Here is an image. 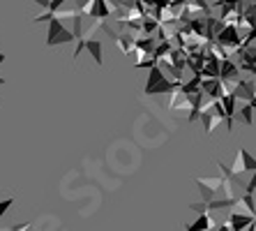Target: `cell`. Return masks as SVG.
<instances>
[{"mask_svg":"<svg viewBox=\"0 0 256 231\" xmlns=\"http://www.w3.org/2000/svg\"><path fill=\"white\" fill-rule=\"evenodd\" d=\"M180 88H182V79H166L164 70L157 62L155 67H150V76L143 92L146 95H171L173 90H180Z\"/></svg>","mask_w":256,"mask_h":231,"instance_id":"1","label":"cell"},{"mask_svg":"<svg viewBox=\"0 0 256 231\" xmlns=\"http://www.w3.org/2000/svg\"><path fill=\"white\" fill-rule=\"evenodd\" d=\"M65 42H76V35H74V30H70V26L54 16L51 24H48L46 44L48 46H58V44H65Z\"/></svg>","mask_w":256,"mask_h":231,"instance_id":"2","label":"cell"},{"mask_svg":"<svg viewBox=\"0 0 256 231\" xmlns=\"http://www.w3.org/2000/svg\"><path fill=\"white\" fill-rule=\"evenodd\" d=\"M76 42H78V46H76V51H74V60L81 56V51L88 49V54L92 56V60H95L97 65L104 62V54H102V42L100 40H95V37H86V40H76Z\"/></svg>","mask_w":256,"mask_h":231,"instance_id":"3","label":"cell"},{"mask_svg":"<svg viewBox=\"0 0 256 231\" xmlns=\"http://www.w3.org/2000/svg\"><path fill=\"white\" fill-rule=\"evenodd\" d=\"M217 44H222V46H228V49H236V46H240V35H238V28H236V24H226V28L224 30L217 32Z\"/></svg>","mask_w":256,"mask_h":231,"instance_id":"4","label":"cell"},{"mask_svg":"<svg viewBox=\"0 0 256 231\" xmlns=\"http://www.w3.org/2000/svg\"><path fill=\"white\" fill-rule=\"evenodd\" d=\"M233 174H244V171H256V160L252 158V152H247L244 148H240L233 162Z\"/></svg>","mask_w":256,"mask_h":231,"instance_id":"5","label":"cell"},{"mask_svg":"<svg viewBox=\"0 0 256 231\" xmlns=\"http://www.w3.org/2000/svg\"><path fill=\"white\" fill-rule=\"evenodd\" d=\"M90 18H100V21H106L111 16V7H108V0H92L88 7H86V12Z\"/></svg>","mask_w":256,"mask_h":231,"instance_id":"6","label":"cell"},{"mask_svg":"<svg viewBox=\"0 0 256 231\" xmlns=\"http://www.w3.org/2000/svg\"><path fill=\"white\" fill-rule=\"evenodd\" d=\"M254 88H256V79H238L236 86H233V95L238 100L250 102V100L254 98Z\"/></svg>","mask_w":256,"mask_h":231,"instance_id":"7","label":"cell"},{"mask_svg":"<svg viewBox=\"0 0 256 231\" xmlns=\"http://www.w3.org/2000/svg\"><path fill=\"white\" fill-rule=\"evenodd\" d=\"M236 95L233 92H224V98H222V104H224V109H226V132L231 134L233 132V118H236Z\"/></svg>","mask_w":256,"mask_h":231,"instance_id":"8","label":"cell"},{"mask_svg":"<svg viewBox=\"0 0 256 231\" xmlns=\"http://www.w3.org/2000/svg\"><path fill=\"white\" fill-rule=\"evenodd\" d=\"M238 76H240V70H238V65H236V60H233L231 56H228V58H224V60H222L220 79H224V81H238Z\"/></svg>","mask_w":256,"mask_h":231,"instance_id":"9","label":"cell"},{"mask_svg":"<svg viewBox=\"0 0 256 231\" xmlns=\"http://www.w3.org/2000/svg\"><path fill=\"white\" fill-rule=\"evenodd\" d=\"M228 222H231V229L233 231H240V229H250L252 224L256 222V215H240V213H231V218H228Z\"/></svg>","mask_w":256,"mask_h":231,"instance_id":"10","label":"cell"},{"mask_svg":"<svg viewBox=\"0 0 256 231\" xmlns=\"http://www.w3.org/2000/svg\"><path fill=\"white\" fill-rule=\"evenodd\" d=\"M190 231H206V229H217V224H212V220H210L208 210L206 213H198V220L194 224H187Z\"/></svg>","mask_w":256,"mask_h":231,"instance_id":"11","label":"cell"},{"mask_svg":"<svg viewBox=\"0 0 256 231\" xmlns=\"http://www.w3.org/2000/svg\"><path fill=\"white\" fill-rule=\"evenodd\" d=\"M116 42H118V46H120L122 54H130V51L134 49V44H136L132 35H116Z\"/></svg>","mask_w":256,"mask_h":231,"instance_id":"12","label":"cell"},{"mask_svg":"<svg viewBox=\"0 0 256 231\" xmlns=\"http://www.w3.org/2000/svg\"><path fill=\"white\" fill-rule=\"evenodd\" d=\"M254 106H252V104L250 102H244L242 104V109H240V120H242L244 122V125H254Z\"/></svg>","mask_w":256,"mask_h":231,"instance_id":"13","label":"cell"},{"mask_svg":"<svg viewBox=\"0 0 256 231\" xmlns=\"http://www.w3.org/2000/svg\"><path fill=\"white\" fill-rule=\"evenodd\" d=\"M201 79H203L201 74H194V76H192V79L187 81V84H185V81H182V88H180V90H182V92H194V90H201Z\"/></svg>","mask_w":256,"mask_h":231,"instance_id":"14","label":"cell"},{"mask_svg":"<svg viewBox=\"0 0 256 231\" xmlns=\"http://www.w3.org/2000/svg\"><path fill=\"white\" fill-rule=\"evenodd\" d=\"M12 204H14V199H12V196H10V199H5V201H0V218H2V215L7 213V208L12 206Z\"/></svg>","mask_w":256,"mask_h":231,"instance_id":"15","label":"cell"},{"mask_svg":"<svg viewBox=\"0 0 256 231\" xmlns=\"http://www.w3.org/2000/svg\"><path fill=\"white\" fill-rule=\"evenodd\" d=\"M70 0H51V10H46V12H56V10H60L62 5H67Z\"/></svg>","mask_w":256,"mask_h":231,"instance_id":"16","label":"cell"},{"mask_svg":"<svg viewBox=\"0 0 256 231\" xmlns=\"http://www.w3.org/2000/svg\"><path fill=\"white\" fill-rule=\"evenodd\" d=\"M192 210H196V213H206V210H208V204H206V201H201V204H192Z\"/></svg>","mask_w":256,"mask_h":231,"instance_id":"17","label":"cell"},{"mask_svg":"<svg viewBox=\"0 0 256 231\" xmlns=\"http://www.w3.org/2000/svg\"><path fill=\"white\" fill-rule=\"evenodd\" d=\"M32 2H37L42 10H51V0H32Z\"/></svg>","mask_w":256,"mask_h":231,"instance_id":"18","label":"cell"},{"mask_svg":"<svg viewBox=\"0 0 256 231\" xmlns=\"http://www.w3.org/2000/svg\"><path fill=\"white\" fill-rule=\"evenodd\" d=\"M12 229H16V231H24V229H28V224H16V226H12Z\"/></svg>","mask_w":256,"mask_h":231,"instance_id":"19","label":"cell"},{"mask_svg":"<svg viewBox=\"0 0 256 231\" xmlns=\"http://www.w3.org/2000/svg\"><path fill=\"white\" fill-rule=\"evenodd\" d=\"M250 104H252V106H254V109H256V98H252V100H250Z\"/></svg>","mask_w":256,"mask_h":231,"instance_id":"20","label":"cell"},{"mask_svg":"<svg viewBox=\"0 0 256 231\" xmlns=\"http://www.w3.org/2000/svg\"><path fill=\"white\" fill-rule=\"evenodd\" d=\"M2 62H5V54H0V65H2Z\"/></svg>","mask_w":256,"mask_h":231,"instance_id":"21","label":"cell"},{"mask_svg":"<svg viewBox=\"0 0 256 231\" xmlns=\"http://www.w3.org/2000/svg\"><path fill=\"white\" fill-rule=\"evenodd\" d=\"M2 84H5V79H0V86H2Z\"/></svg>","mask_w":256,"mask_h":231,"instance_id":"22","label":"cell"}]
</instances>
